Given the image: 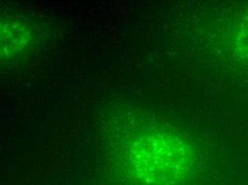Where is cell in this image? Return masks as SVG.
<instances>
[{
    "instance_id": "1",
    "label": "cell",
    "mask_w": 248,
    "mask_h": 185,
    "mask_svg": "<svg viewBox=\"0 0 248 185\" xmlns=\"http://www.w3.org/2000/svg\"><path fill=\"white\" fill-rule=\"evenodd\" d=\"M131 160L141 178L153 184L166 185L178 181L188 172L192 155L185 143L168 134L146 135L136 140Z\"/></svg>"
},
{
    "instance_id": "2",
    "label": "cell",
    "mask_w": 248,
    "mask_h": 185,
    "mask_svg": "<svg viewBox=\"0 0 248 185\" xmlns=\"http://www.w3.org/2000/svg\"><path fill=\"white\" fill-rule=\"evenodd\" d=\"M234 48L239 57L248 63V12L237 25L234 35Z\"/></svg>"
}]
</instances>
